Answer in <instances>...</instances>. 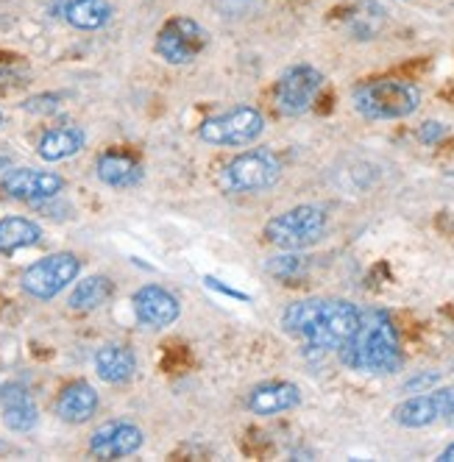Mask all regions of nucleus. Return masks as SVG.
<instances>
[{
	"mask_svg": "<svg viewBox=\"0 0 454 462\" xmlns=\"http://www.w3.org/2000/svg\"><path fill=\"white\" fill-rule=\"evenodd\" d=\"M284 332L301 337L310 348H340L360 326V312L343 299H304L290 304L282 315Z\"/></svg>",
	"mask_w": 454,
	"mask_h": 462,
	"instance_id": "f257e3e1",
	"label": "nucleus"
},
{
	"mask_svg": "<svg viewBox=\"0 0 454 462\" xmlns=\"http://www.w3.org/2000/svg\"><path fill=\"white\" fill-rule=\"evenodd\" d=\"M340 356L348 368L366 374H394L402 365V348L394 320L385 312L360 315L357 332L340 346Z\"/></svg>",
	"mask_w": 454,
	"mask_h": 462,
	"instance_id": "f03ea898",
	"label": "nucleus"
},
{
	"mask_svg": "<svg viewBox=\"0 0 454 462\" xmlns=\"http://www.w3.org/2000/svg\"><path fill=\"white\" fill-rule=\"evenodd\" d=\"M354 109L368 120H402L421 106V92L410 81L382 79L354 89Z\"/></svg>",
	"mask_w": 454,
	"mask_h": 462,
	"instance_id": "7ed1b4c3",
	"label": "nucleus"
},
{
	"mask_svg": "<svg viewBox=\"0 0 454 462\" xmlns=\"http://www.w3.org/2000/svg\"><path fill=\"white\" fill-rule=\"evenodd\" d=\"M323 231H327V212L307 204L271 217L265 226V237L282 251H304L323 237Z\"/></svg>",
	"mask_w": 454,
	"mask_h": 462,
	"instance_id": "20e7f679",
	"label": "nucleus"
},
{
	"mask_svg": "<svg viewBox=\"0 0 454 462\" xmlns=\"http://www.w3.org/2000/svg\"><path fill=\"white\" fill-rule=\"evenodd\" d=\"M265 131V117L251 106H237L232 112H223L218 117H209L201 123L199 137L207 145H220V148H243L263 137Z\"/></svg>",
	"mask_w": 454,
	"mask_h": 462,
	"instance_id": "39448f33",
	"label": "nucleus"
},
{
	"mask_svg": "<svg viewBox=\"0 0 454 462\" xmlns=\"http://www.w3.org/2000/svg\"><path fill=\"white\" fill-rule=\"evenodd\" d=\"M81 271V262L76 254L70 251H61V254H51V256H42L34 265H28L23 271V290L31 295V299H40V301H51L56 295L70 287L76 282Z\"/></svg>",
	"mask_w": 454,
	"mask_h": 462,
	"instance_id": "423d86ee",
	"label": "nucleus"
},
{
	"mask_svg": "<svg viewBox=\"0 0 454 462\" xmlns=\"http://www.w3.org/2000/svg\"><path fill=\"white\" fill-rule=\"evenodd\" d=\"M226 187L237 192H263L282 179V162L271 151H246L237 153L223 171Z\"/></svg>",
	"mask_w": 454,
	"mask_h": 462,
	"instance_id": "0eeeda50",
	"label": "nucleus"
},
{
	"mask_svg": "<svg viewBox=\"0 0 454 462\" xmlns=\"http://www.w3.org/2000/svg\"><path fill=\"white\" fill-rule=\"evenodd\" d=\"M320 87H323V76L315 68H310V64L290 68L287 73H282L276 84V109L287 117L304 115L312 106Z\"/></svg>",
	"mask_w": 454,
	"mask_h": 462,
	"instance_id": "6e6552de",
	"label": "nucleus"
},
{
	"mask_svg": "<svg viewBox=\"0 0 454 462\" xmlns=\"http://www.w3.org/2000/svg\"><path fill=\"white\" fill-rule=\"evenodd\" d=\"M207 45V31L187 17L171 20L156 40V53L168 64H190Z\"/></svg>",
	"mask_w": 454,
	"mask_h": 462,
	"instance_id": "1a4fd4ad",
	"label": "nucleus"
},
{
	"mask_svg": "<svg viewBox=\"0 0 454 462\" xmlns=\"http://www.w3.org/2000/svg\"><path fill=\"white\" fill-rule=\"evenodd\" d=\"M0 189L9 198H14V201L40 204V201H48V198H56L64 189V179L51 171L14 168L0 179Z\"/></svg>",
	"mask_w": 454,
	"mask_h": 462,
	"instance_id": "9d476101",
	"label": "nucleus"
},
{
	"mask_svg": "<svg viewBox=\"0 0 454 462\" xmlns=\"http://www.w3.org/2000/svg\"><path fill=\"white\" fill-rule=\"evenodd\" d=\"M143 443H145V435L140 426L125 423V420H112V423H104L98 432L92 435L89 451L101 459H120V457L137 454Z\"/></svg>",
	"mask_w": 454,
	"mask_h": 462,
	"instance_id": "9b49d317",
	"label": "nucleus"
},
{
	"mask_svg": "<svg viewBox=\"0 0 454 462\" xmlns=\"http://www.w3.org/2000/svg\"><path fill=\"white\" fill-rule=\"evenodd\" d=\"M134 312L143 326L165 328L179 320L181 304L171 290L159 287V284H145L134 292Z\"/></svg>",
	"mask_w": 454,
	"mask_h": 462,
	"instance_id": "f8f14e48",
	"label": "nucleus"
},
{
	"mask_svg": "<svg viewBox=\"0 0 454 462\" xmlns=\"http://www.w3.org/2000/svg\"><path fill=\"white\" fill-rule=\"evenodd\" d=\"M301 404V390L290 382H265L251 390L248 410L254 415H279Z\"/></svg>",
	"mask_w": 454,
	"mask_h": 462,
	"instance_id": "ddd939ff",
	"label": "nucleus"
},
{
	"mask_svg": "<svg viewBox=\"0 0 454 462\" xmlns=\"http://www.w3.org/2000/svg\"><path fill=\"white\" fill-rule=\"evenodd\" d=\"M0 410H4V423L12 432H31L40 420V410L23 384L0 387Z\"/></svg>",
	"mask_w": 454,
	"mask_h": 462,
	"instance_id": "4468645a",
	"label": "nucleus"
},
{
	"mask_svg": "<svg viewBox=\"0 0 454 462\" xmlns=\"http://www.w3.org/2000/svg\"><path fill=\"white\" fill-rule=\"evenodd\" d=\"M95 412H98V393L87 382H73L59 393L56 415L64 423H87Z\"/></svg>",
	"mask_w": 454,
	"mask_h": 462,
	"instance_id": "2eb2a0df",
	"label": "nucleus"
},
{
	"mask_svg": "<svg viewBox=\"0 0 454 462\" xmlns=\"http://www.w3.org/2000/svg\"><path fill=\"white\" fill-rule=\"evenodd\" d=\"M95 371L109 384H123L134 376L137 371V356L128 346H104L95 354Z\"/></svg>",
	"mask_w": 454,
	"mask_h": 462,
	"instance_id": "dca6fc26",
	"label": "nucleus"
},
{
	"mask_svg": "<svg viewBox=\"0 0 454 462\" xmlns=\"http://www.w3.org/2000/svg\"><path fill=\"white\" fill-rule=\"evenodd\" d=\"M87 143V134L79 125H64V128H51L42 134L37 153L45 162H61V159H70L76 156Z\"/></svg>",
	"mask_w": 454,
	"mask_h": 462,
	"instance_id": "f3484780",
	"label": "nucleus"
},
{
	"mask_svg": "<svg viewBox=\"0 0 454 462\" xmlns=\"http://www.w3.org/2000/svg\"><path fill=\"white\" fill-rule=\"evenodd\" d=\"M95 171H98V179L115 189H125V187H134L143 181V168L125 153H104L95 164Z\"/></svg>",
	"mask_w": 454,
	"mask_h": 462,
	"instance_id": "a211bd4d",
	"label": "nucleus"
},
{
	"mask_svg": "<svg viewBox=\"0 0 454 462\" xmlns=\"http://www.w3.org/2000/svg\"><path fill=\"white\" fill-rule=\"evenodd\" d=\"M61 17L73 28L98 31L112 20V6L107 0H68V4L61 6Z\"/></svg>",
	"mask_w": 454,
	"mask_h": 462,
	"instance_id": "6ab92c4d",
	"label": "nucleus"
},
{
	"mask_svg": "<svg viewBox=\"0 0 454 462\" xmlns=\"http://www.w3.org/2000/svg\"><path fill=\"white\" fill-rule=\"evenodd\" d=\"M42 228L28 217H4L0 220V254H14L20 248L37 245Z\"/></svg>",
	"mask_w": 454,
	"mask_h": 462,
	"instance_id": "aec40b11",
	"label": "nucleus"
},
{
	"mask_svg": "<svg viewBox=\"0 0 454 462\" xmlns=\"http://www.w3.org/2000/svg\"><path fill=\"white\" fill-rule=\"evenodd\" d=\"M115 295V284L109 276H87L76 284V290L70 292V310L76 312H92L104 307Z\"/></svg>",
	"mask_w": 454,
	"mask_h": 462,
	"instance_id": "412c9836",
	"label": "nucleus"
},
{
	"mask_svg": "<svg viewBox=\"0 0 454 462\" xmlns=\"http://www.w3.org/2000/svg\"><path fill=\"white\" fill-rule=\"evenodd\" d=\"M394 420L407 429H421V426L435 423L438 420L435 395H412V399H407L404 404L394 410Z\"/></svg>",
	"mask_w": 454,
	"mask_h": 462,
	"instance_id": "4be33fe9",
	"label": "nucleus"
},
{
	"mask_svg": "<svg viewBox=\"0 0 454 462\" xmlns=\"http://www.w3.org/2000/svg\"><path fill=\"white\" fill-rule=\"evenodd\" d=\"M307 259L299 254H284V256H273L268 262V273H273L276 279H293L299 273H304Z\"/></svg>",
	"mask_w": 454,
	"mask_h": 462,
	"instance_id": "5701e85b",
	"label": "nucleus"
},
{
	"mask_svg": "<svg viewBox=\"0 0 454 462\" xmlns=\"http://www.w3.org/2000/svg\"><path fill=\"white\" fill-rule=\"evenodd\" d=\"M435 395V404H438V418H443L449 426H454V387L438 390Z\"/></svg>",
	"mask_w": 454,
	"mask_h": 462,
	"instance_id": "b1692460",
	"label": "nucleus"
},
{
	"mask_svg": "<svg viewBox=\"0 0 454 462\" xmlns=\"http://www.w3.org/2000/svg\"><path fill=\"white\" fill-rule=\"evenodd\" d=\"M446 137V125L443 123H435V120H430V123H424L418 128V140L424 143V145H435L438 140H443Z\"/></svg>",
	"mask_w": 454,
	"mask_h": 462,
	"instance_id": "393cba45",
	"label": "nucleus"
},
{
	"mask_svg": "<svg viewBox=\"0 0 454 462\" xmlns=\"http://www.w3.org/2000/svg\"><path fill=\"white\" fill-rule=\"evenodd\" d=\"M25 109L28 112H56L59 109V97L56 95H40V97H31V101H25Z\"/></svg>",
	"mask_w": 454,
	"mask_h": 462,
	"instance_id": "a878e982",
	"label": "nucleus"
},
{
	"mask_svg": "<svg viewBox=\"0 0 454 462\" xmlns=\"http://www.w3.org/2000/svg\"><path fill=\"white\" fill-rule=\"evenodd\" d=\"M435 382H438V376H435V374H430V376H418V379L407 382V390H418V387H430V384H435Z\"/></svg>",
	"mask_w": 454,
	"mask_h": 462,
	"instance_id": "bb28decb",
	"label": "nucleus"
},
{
	"mask_svg": "<svg viewBox=\"0 0 454 462\" xmlns=\"http://www.w3.org/2000/svg\"><path fill=\"white\" fill-rule=\"evenodd\" d=\"M438 459H440V462H454V443H451L449 448H443Z\"/></svg>",
	"mask_w": 454,
	"mask_h": 462,
	"instance_id": "cd10ccee",
	"label": "nucleus"
},
{
	"mask_svg": "<svg viewBox=\"0 0 454 462\" xmlns=\"http://www.w3.org/2000/svg\"><path fill=\"white\" fill-rule=\"evenodd\" d=\"M0 125H4V112H0Z\"/></svg>",
	"mask_w": 454,
	"mask_h": 462,
	"instance_id": "c85d7f7f",
	"label": "nucleus"
}]
</instances>
